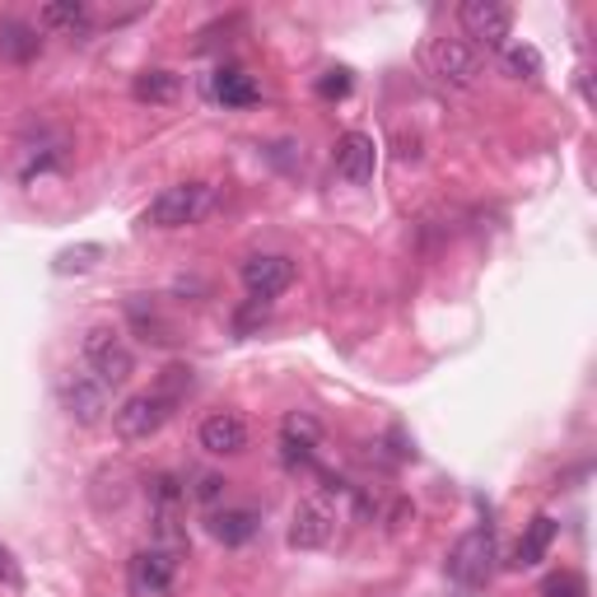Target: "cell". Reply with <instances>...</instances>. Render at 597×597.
<instances>
[{
    "label": "cell",
    "mask_w": 597,
    "mask_h": 597,
    "mask_svg": "<svg viewBox=\"0 0 597 597\" xmlns=\"http://www.w3.org/2000/svg\"><path fill=\"white\" fill-rule=\"evenodd\" d=\"M80 369H90L103 388H122V383H132L136 355H132V346H126L122 327L94 323L90 332H84L80 336Z\"/></svg>",
    "instance_id": "cell-1"
},
{
    "label": "cell",
    "mask_w": 597,
    "mask_h": 597,
    "mask_svg": "<svg viewBox=\"0 0 597 597\" xmlns=\"http://www.w3.org/2000/svg\"><path fill=\"white\" fill-rule=\"evenodd\" d=\"M210 201H216L210 182H174L140 210V224L145 229H164V233L168 229H187V224H197L206 216Z\"/></svg>",
    "instance_id": "cell-2"
},
{
    "label": "cell",
    "mask_w": 597,
    "mask_h": 597,
    "mask_svg": "<svg viewBox=\"0 0 597 597\" xmlns=\"http://www.w3.org/2000/svg\"><path fill=\"white\" fill-rule=\"evenodd\" d=\"M182 407L178 397H168L159 383L149 392H136V397H126L122 407L113 411V430L126 439V443H136V439H149V434H159L164 425H168V416H174Z\"/></svg>",
    "instance_id": "cell-3"
},
{
    "label": "cell",
    "mask_w": 597,
    "mask_h": 597,
    "mask_svg": "<svg viewBox=\"0 0 597 597\" xmlns=\"http://www.w3.org/2000/svg\"><path fill=\"white\" fill-rule=\"evenodd\" d=\"M174 584H178V551L149 542L126 561V593L132 597H168Z\"/></svg>",
    "instance_id": "cell-4"
},
{
    "label": "cell",
    "mask_w": 597,
    "mask_h": 597,
    "mask_svg": "<svg viewBox=\"0 0 597 597\" xmlns=\"http://www.w3.org/2000/svg\"><path fill=\"white\" fill-rule=\"evenodd\" d=\"M490 569H495V532L490 527L462 532L458 546L448 551V579H453L458 588H467V593H476L490 579Z\"/></svg>",
    "instance_id": "cell-5"
},
{
    "label": "cell",
    "mask_w": 597,
    "mask_h": 597,
    "mask_svg": "<svg viewBox=\"0 0 597 597\" xmlns=\"http://www.w3.org/2000/svg\"><path fill=\"white\" fill-rule=\"evenodd\" d=\"M56 397L61 411H66L75 425H98L108 416V388L90 374V369H66L56 378Z\"/></svg>",
    "instance_id": "cell-6"
},
{
    "label": "cell",
    "mask_w": 597,
    "mask_h": 597,
    "mask_svg": "<svg viewBox=\"0 0 597 597\" xmlns=\"http://www.w3.org/2000/svg\"><path fill=\"white\" fill-rule=\"evenodd\" d=\"M430 71H434V80L453 84V90H472L481 80V52L467 38H434L430 42Z\"/></svg>",
    "instance_id": "cell-7"
},
{
    "label": "cell",
    "mask_w": 597,
    "mask_h": 597,
    "mask_svg": "<svg viewBox=\"0 0 597 597\" xmlns=\"http://www.w3.org/2000/svg\"><path fill=\"white\" fill-rule=\"evenodd\" d=\"M462 33L472 38V48H509V29H514V10L500 0H467L458 10Z\"/></svg>",
    "instance_id": "cell-8"
},
{
    "label": "cell",
    "mask_w": 597,
    "mask_h": 597,
    "mask_svg": "<svg viewBox=\"0 0 597 597\" xmlns=\"http://www.w3.org/2000/svg\"><path fill=\"white\" fill-rule=\"evenodd\" d=\"M336 532V509L323 495H308L294 504L290 514V546L294 551H323Z\"/></svg>",
    "instance_id": "cell-9"
},
{
    "label": "cell",
    "mask_w": 597,
    "mask_h": 597,
    "mask_svg": "<svg viewBox=\"0 0 597 597\" xmlns=\"http://www.w3.org/2000/svg\"><path fill=\"white\" fill-rule=\"evenodd\" d=\"M239 275H243V290L252 294V298H262V304H271L275 294H285L290 285H294V262L285 258V252H258V258H248L243 266H239Z\"/></svg>",
    "instance_id": "cell-10"
},
{
    "label": "cell",
    "mask_w": 597,
    "mask_h": 597,
    "mask_svg": "<svg viewBox=\"0 0 597 597\" xmlns=\"http://www.w3.org/2000/svg\"><path fill=\"white\" fill-rule=\"evenodd\" d=\"M252 430H248V416L243 411H210L197 430V443L206 448L210 458H239L248 448Z\"/></svg>",
    "instance_id": "cell-11"
},
{
    "label": "cell",
    "mask_w": 597,
    "mask_h": 597,
    "mask_svg": "<svg viewBox=\"0 0 597 597\" xmlns=\"http://www.w3.org/2000/svg\"><path fill=\"white\" fill-rule=\"evenodd\" d=\"M317 443H323V425H317V416L290 411L281 420V462L290 467V472H298V467H313Z\"/></svg>",
    "instance_id": "cell-12"
},
{
    "label": "cell",
    "mask_w": 597,
    "mask_h": 597,
    "mask_svg": "<svg viewBox=\"0 0 597 597\" xmlns=\"http://www.w3.org/2000/svg\"><path fill=\"white\" fill-rule=\"evenodd\" d=\"M332 164H336V174L355 182V187H365L374 178V168H378V145L374 136L365 132H346V136H336L332 145Z\"/></svg>",
    "instance_id": "cell-13"
},
{
    "label": "cell",
    "mask_w": 597,
    "mask_h": 597,
    "mask_svg": "<svg viewBox=\"0 0 597 597\" xmlns=\"http://www.w3.org/2000/svg\"><path fill=\"white\" fill-rule=\"evenodd\" d=\"M210 537L224 546H243L258 537V514L252 509H220V514H210Z\"/></svg>",
    "instance_id": "cell-14"
},
{
    "label": "cell",
    "mask_w": 597,
    "mask_h": 597,
    "mask_svg": "<svg viewBox=\"0 0 597 597\" xmlns=\"http://www.w3.org/2000/svg\"><path fill=\"white\" fill-rule=\"evenodd\" d=\"M182 90V80L174 71H140L132 80V98L136 103H149V108H164V103H174Z\"/></svg>",
    "instance_id": "cell-15"
},
{
    "label": "cell",
    "mask_w": 597,
    "mask_h": 597,
    "mask_svg": "<svg viewBox=\"0 0 597 597\" xmlns=\"http://www.w3.org/2000/svg\"><path fill=\"white\" fill-rule=\"evenodd\" d=\"M126 317H132V327H136L145 341H155V346H168V341H174V327L164 323L159 308L149 304L145 294H132V298H126Z\"/></svg>",
    "instance_id": "cell-16"
},
{
    "label": "cell",
    "mask_w": 597,
    "mask_h": 597,
    "mask_svg": "<svg viewBox=\"0 0 597 597\" xmlns=\"http://www.w3.org/2000/svg\"><path fill=\"white\" fill-rule=\"evenodd\" d=\"M42 29H66V33H80V29H90V0H52V6H42Z\"/></svg>",
    "instance_id": "cell-17"
},
{
    "label": "cell",
    "mask_w": 597,
    "mask_h": 597,
    "mask_svg": "<svg viewBox=\"0 0 597 597\" xmlns=\"http://www.w3.org/2000/svg\"><path fill=\"white\" fill-rule=\"evenodd\" d=\"M551 542H556V519H532L527 523V532H523V537H519V551H514V556H519V565H542L546 561V551H551Z\"/></svg>",
    "instance_id": "cell-18"
},
{
    "label": "cell",
    "mask_w": 597,
    "mask_h": 597,
    "mask_svg": "<svg viewBox=\"0 0 597 597\" xmlns=\"http://www.w3.org/2000/svg\"><path fill=\"white\" fill-rule=\"evenodd\" d=\"M216 98L224 108H248V103H258V84H252L248 71L229 66V71H216Z\"/></svg>",
    "instance_id": "cell-19"
},
{
    "label": "cell",
    "mask_w": 597,
    "mask_h": 597,
    "mask_svg": "<svg viewBox=\"0 0 597 597\" xmlns=\"http://www.w3.org/2000/svg\"><path fill=\"white\" fill-rule=\"evenodd\" d=\"M38 52H42L38 29L19 24V19H6V24H0V56H10V61H33Z\"/></svg>",
    "instance_id": "cell-20"
},
{
    "label": "cell",
    "mask_w": 597,
    "mask_h": 597,
    "mask_svg": "<svg viewBox=\"0 0 597 597\" xmlns=\"http://www.w3.org/2000/svg\"><path fill=\"white\" fill-rule=\"evenodd\" d=\"M98 262H103V243H75V248H61L56 252L52 271L56 275H84V271H94Z\"/></svg>",
    "instance_id": "cell-21"
},
{
    "label": "cell",
    "mask_w": 597,
    "mask_h": 597,
    "mask_svg": "<svg viewBox=\"0 0 597 597\" xmlns=\"http://www.w3.org/2000/svg\"><path fill=\"white\" fill-rule=\"evenodd\" d=\"M504 71L514 75V80H537L542 75L537 48H527V42H509V48H504Z\"/></svg>",
    "instance_id": "cell-22"
},
{
    "label": "cell",
    "mask_w": 597,
    "mask_h": 597,
    "mask_svg": "<svg viewBox=\"0 0 597 597\" xmlns=\"http://www.w3.org/2000/svg\"><path fill=\"white\" fill-rule=\"evenodd\" d=\"M542 597H588L584 579L574 569H556V574H546L542 579Z\"/></svg>",
    "instance_id": "cell-23"
},
{
    "label": "cell",
    "mask_w": 597,
    "mask_h": 597,
    "mask_svg": "<svg viewBox=\"0 0 597 597\" xmlns=\"http://www.w3.org/2000/svg\"><path fill=\"white\" fill-rule=\"evenodd\" d=\"M0 584H6V588H24V569H19V561H14V551L6 546V542H0Z\"/></svg>",
    "instance_id": "cell-24"
},
{
    "label": "cell",
    "mask_w": 597,
    "mask_h": 597,
    "mask_svg": "<svg viewBox=\"0 0 597 597\" xmlns=\"http://www.w3.org/2000/svg\"><path fill=\"white\" fill-rule=\"evenodd\" d=\"M317 94L323 98H346L350 94V71H327L323 80H317Z\"/></svg>",
    "instance_id": "cell-25"
},
{
    "label": "cell",
    "mask_w": 597,
    "mask_h": 597,
    "mask_svg": "<svg viewBox=\"0 0 597 597\" xmlns=\"http://www.w3.org/2000/svg\"><path fill=\"white\" fill-rule=\"evenodd\" d=\"M191 481H197V485H191V495H197V500H206V504H216V500L224 495V476H210V472H197V476H191Z\"/></svg>",
    "instance_id": "cell-26"
},
{
    "label": "cell",
    "mask_w": 597,
    "mask_h": 597,
    "mask_svg": "<svg viewBox=\"0 0 597 597\" xmlns=\"http://www.w3.org/2000/svg\"><path fill=\"white\" fill-rule=\"evenodd\" d=\"M266 308H271V304H262V298H248V308L239 313V323H233V327H239V336H248L252 323H266Z\"/></svg>",
    "instance_id": "cell-27"
}]
</instances>
